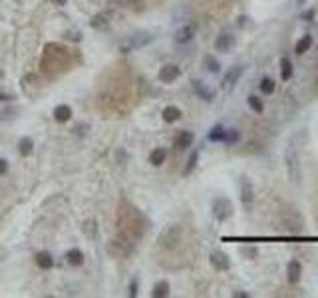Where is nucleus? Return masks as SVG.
I'll return each mask as SVG.
<instances>
[{"instance_id": "nucleus-12", "label": "nucleus", "mask_w": 318, "mask_h": 298, "mask_svg": "<svg viewBox=\"0 0 318 298\" xmlns=\"http://www.w3.org/2000/svg\"><path fill=\"white\" fill-rule=\"evenodd\" d=\"M293 76H295V66H293V62H291V58L282 56V58H280V80H282V82H288Z\"/></svg>"}, {"instance_id": "nucleus-10", "label": "nucleus", "mask_w": 318, "mask_h": 298, "mask_svg": "<svg viewBox=\"0 0 318 298\" xmlns=\"http://www.w3.org/2000/svg\"><path fill=\"white\" fill-rule=\"evenodd\" d=\"M243 76V66H233L229 72H227V76L223 78V87L225 89H231L237 82H239V78Z\"/></svg>"}, {"instance_id": "nucleus-30", "label": "nucleus", "mask_w": 318, "mask_h": 298, "mask_svg": "<svg viewBox=\"0 0 318 298\" xmlns=\"http://www.w3.org/2000/svg\"><path fill=\"white\" fill-rule=\"evenodd\" d=\"M241 255H245L247 258H249V256H251V258H254V256H256V249H254V247H251V249L241 247Z\"/></svg>"}, {"instance_id": "nucleus-16", "label": "nucleus", "mask_w": 318, "mask_h": 298, "mask_svg": "<svg viewBox=\"0 0 318 298\" xmlns=\"http://www.w3.org/2000/svg\"><path fill=\"white\" fill-rule=\"evenodd\" d=\"M54 117H56V122H60V124H64V122H68V119L72 117V109L68 107V106H58L56 109H54Z\"/></svg>"}, {"instance_id": "nucleus-18", "label": "nucleus", "mask_w": 318, "mask_h": 298, "mask_svg": "<svg viewBox=\"0 0 318 298\" xmlns=\"http://www.w3.org/2000/svg\"><path fill=\"white\" fill-rule=\"evenodd\" d=\"M312 42H314V40H312V36H310V34H304V36H302V38L297 42V46H295V52H297L298 56H302L304 52H308V50H310Z\"/></svg>"}, {"instance_id": "nucleus-6", "label": "nucleus", "mask_w": 318, "mask_h": 298, "mask_svg": "<svg viewBox=\"0 0 318 298\" xmlns=\"http://www.w3.org/2000/svg\"><path fill=\"white\" fill-rule=\"evenodd\" d=\"M300 277H302V264H300V260L293 258L286 266V280H288V284H298Z\"/></svg>"}, {"instance_id": "nucleus-8", "label": "nucleus", "mask_w": 318, "mask_h": 298, "mask_svg": "<svg viewBox=\"0 0 318 298\" xmlns=\"http://www.w3.org/2000/svg\"><path fill=\"white\" fill-rule=\"evenodd\" d=\"M193 84V92L201 98V100H205V102H213V98H215V92L211 87H207V84L205 82H201V80H193L191 82Z\"/></svg>"}, {"instance_id": "nucleus-35", "label": "nucleus", "mask_w": 318, "mask_h": 298, "mask_svg": "<svg viewBox=\"0 0 318 298\" xmlns=\"http://www.w3.org/2000/svg\"><path fill=\"white\" fill-rule=\"evenodd\" d=\"M6 100H10V96H6V94L0 92V102H6Z\"/></svg>"}, {"instance_id": "nucleus-13", "label": "nucleus", "mask_w": 318, "mask_h": 298, "mask_svg": "<svg viewBox=\"0 0 318 298\" xmlns=\"http://www.w3.org/2000/svg\"><path fill=\"white\" fill-rule=\"evenodd\" d=\"M193 141H195V135H193L191 131H181V133L175 137V147L179 149V151H183V149H187V147L193 145Z\"/></svg>"}, {"instance_id": "nucleus-2", "label": "nucleus", "mask_w": 318, "mask_h": 298, "mask_svg": "<svg viewBox=\"0 0 318 298\" xmlns=\"http://www.w3.org/2000/svg\"><path fill=\"white\" fill-rule=\"evenodd\" d=\"M235 213V209H233V203H231L227 197H217L213 201V217L217 221H229L231 217H233Z\"/></svg>"}, {"instance_id": "nucleus-28", "label": "nucleus", "mask_w": 318, "mask_h": 298, "mask_svg": "<svg viewBox=\"0 0 318 298\" xmlns=\"http://www.w3.org/2000/svg\"><path fill=\"white\" fill-rule=\"evenodd\" d=\"M239 139H241V131L239 129H227V135H225V141L223 143L235 145V143H239Z\"/></svg>"}, {"instance_id": "nucleus-7", "label": "nucleus", "mask_w": 318, "mask_h": 298, "mask_svg": "<svg viewBox=\"0 0 318 298\" xmlns=\"http://www.w3.org/2000/svg\"><path fill=\"white\" fill-rule=\"evenodd\" d=\"M241 201H243V207H245V211L249 213L251 209H253V201H254L253 185L249 183V179H243V181H241Z\"/></svg>"}, {"instance_id": "nucleus-11", "label": "nucleus", "mask_w": 318, "mask_h": 298, "mask_svg": "<svg viewBox=\"0 0 318 298\" xmlns=\"http://www.w3.org/2000/svg\"><path fill=\"white\" fill-rule=\"evenodd\" d=\"M193 36H195V26L193 24H185V26H181L175 32V42L177 44H187L189 40H193Z\"/></svg>"}, {"instance_id": "nucleus-20", "label": "nucleus", "mask_w": 318, "mask_h": 298, "mask_svg": "<svg viewBox=\"0 0 318 298\" xmlns=\"http://www.w3.org/2000/svg\"><path fill=\"white\" fill-rule=\"evenodd\" d=\"M151 296H153V298H165V296H169V282H167V280H159V282L153 286Z\"/></svg>"}, {"instance_id": "nucleus-26", "label": "nucleus", "mask_w": 318, "mask_h": 298, "mask_svg": "<svg viewBox=\"0 0 318 298\" xmlns=\"http://www.w3.org/2000/svg\"><path fill=\"white\" fill-rule=\"evenodd\" d=\"M205 68H207V72H211V74H219V72H221L219 60L213 58V56H205Z\"/></svg>"}, {"instance_id": "nucleus-32", "label": "nucleus", "mask_w": 318, "mask_h": 298, "mask_svg": "<svg viewBox=\"0 0 318 298\" xmlns=\"http://www.w3.org/2000/svg\"><path fill=\"white\" fill-rule=\"evenodd\" d=\"M129 296H131V298L137 296V278H133L131 284H129Z\"/></svg>"}, {"instance_id": "nucleus-24", "label": "nucleus", "mask_w": 318, "mask_h": 298, "mask_svg": "<svg viewBox=\"0 0 318 298\" xmlns=\"http://www.w3.org/2000/svg\"><path fill=\"white\" fill-rule=\"evenodd\" d=\"M151 40H153V36H149V34H137L133 40H129V48H141V46L149 44Z\"/></svg>"}, {"instance_id": "nucleus-33", "label": "nucleus", "mask_w": 318, "mask_h": 298, "mask_svg": "<svg viewBox=\"0 0 318 298\" xmlns=\"http://www.w3.org/2000/svg\"><path fill=\"white\" fill-rule=\"evenodd\" d=\"M6 169H8V163H6L4 159H0V175H4V173H6Z\"/></svg>"}, {"instance_id": "nucleus-36", "label": "nucleus", "mask_w": 318, "mask_h": 298, "mask_svg": "<svg viewBox=\"0 0 318 298\" xmlns=\"http://www.w3.org/2000/svg\"><path fill=\"white\" fill-rule=\"evenodd\" d=\"M297 4H298V6H302V4H306V0H297Z\"/></svg>"}, {"instance_id": "nucleus-9", "label": "nucleus", "mask_w": 318, "mask_h": 298, "mask_svg": "<svg viewBox=\"0 0 318 298\" xmlns=\"http://www.w3.org/2000/svg\"><path fill=\"white\" fill-rule=\"evenodd\" d=\"M233 44H235V36L229 34V32H223L215 40V50L217 52H229L231 48H233Z\"/></svg>"}, {"instance_id": "nucleus-15", "label": "nucleus", "mask_w": 318, "mask_h": 298, "mask_svg": "<svg viewBox=\"0 0 318 298\" xmlns=\"http://www.w3.org/2000/svg\"><path fill=\"white\" fill-rule=\"evenodd\" d=\"M225 135H227V129L221 126V124H217V126H213L211 128V131H209V135H207V139L209 141H213V143H223L225 141Z\"/></svg>"}, {"instance_id": "nucleus-3", "label": "nucleus", "mask_w": 318, "mask_h": 298, "mask_svg": "<svg viewBox=\"0 0 318 298\" xmlns=\"http://www.w3.org/2000/svg\"><path fill=\"white\" fill-rule=\"evenodd\" d=\"M179 238H181V229L177 225H171L167 227L161 234H159V247L163 249H173L177 243H179Z\"/></svg>"}, {"instance_id": "nucleus-22", "label": "nucleus", "mask_w": 318, "mask_h": 298, "mask_svg": "<svg viewBox=\"0 0 318 298\" xmlns=\"http://www.w3.org/2000/svg\"><path fill=\"white\" fill-rule=\"evenodd\" d=\"M247 104H249V107H251L254 113H258V115L265 111V104H263V100L258 98V96H249V98H247Z\"/></svg>"}, {"instance_id": "nucleus-19", "label": "nucleus", "mask_w": 318, "mask_h": 298, "mask_svg": "<svg viewBox=\"0 0 318 298\" xmlns=\"http://www.w3.org/2000/svg\"><path fill=\"white\" fill-rule=\"evenodd\" d=\"M66 260H68V264H72V266H80V264H84V255H82L80 249H70V251L66 253Z\"/></svg>"}, {"instance_id": "nucleus-14", "label": "nucleus", "mask_w": 318, "mask_h": 298, "mask_svg": "<svg viewBox=\"0 0 318 298\" xmlns=\"http://www.w3.org/2000/svg\"><path fill=\"white\" fill-rule=\"evenodd\" d=\"M163 122H167V124H173V122H177V119H181V109L177 107V106H167L165 109H163Z\"/></svg>"}, {"instance_id": "nucleus-21", "label": "nucleus", "mask_w": 318, "mask_h": 298, "mask_svg": "<svg viewBox=\"0 0 318 298\" xmlns=\"http://www.w3.org/2000/svg\"><path fill=\"white\" fill-rule=\"evenodd\" d=\"M258 89H261L265 96H273L275 89H276V84H275V80H271V78H263L261 84H258Z\"/></svg>"}, {"instance_id": "nucleus-1", "label": "nucleus", "mask_w": 318, "mask_h": 298, "mask_svg": "<svg viewBox=\"0 0 318 298\" xmlns=\"http://www.w3.org/2000/svg\"><path fill=\"white\" fill-rule=\"evenodd\" d=\"M284 163H286V171H288V179L293 183H298L300 181V161H298V153L293 145L286 147L284 151Z\"/></svg>"}, {"instance_id": "nucleus-29", "label": "nucleus", "mask_w": 318, "mask_h": 298, "mask_svg": "<svg viewBox=\"0 0 318 298\" xmlns=\"http://www.w3.org/2000/svg\"><path fill=\"white\" fill-rule=\"evenodd\" d=\"M314 16H316V10H314V8H308V10H304V12L300 14V20L310 22V20H314Z\"/></svg>"}, {"instance_id": "nucleus-34", "label": "nucleus", "mask_w": 318, "mask_h": 298, "mask_svg": "<svg viewBox=\"0 0 318 298\" xmlns=\"http://www.w3.org/2000/svg\"><path fill=\"white\" fill-rule=\"evenodd\" d=\"M233 298H249L247 292H233Z\"/></svg>"}, {"instance_id": "nucleus-17", "label": "nucleus", "mask_w": 318, "mask_h": 298, "mask_svg": "<svg viewBox=\"0 0 318 298\" xmlns=\"http://www.w3.org/2000/svg\"><path fill=\"white\" fill-rule=\"evenodd\" d=\"M165 159H167V151H165L163 147H157V149H153V151H151V155H149V161H151V165H155V167L163 165V163H165Z\"/></svg>"}, {"instance_id": "nucleus-5", "label": "nucleus", "mask_w": 318, "mask_h": 298, "mask_svg": "<svg viewBox=\"0 0 318 298\" xmlns=\"http://www.w3.org/2000/svg\"><path fill=\"white\" fill-rule=\"evenodd\" d=\"M181 76V68L179 66H175V64H165L161 70H159V82H163V84H173L177 78Z\"/></svg>"}, {"instance_id": "nucleus-38", "label": "nucleus", "mask_w": 318, "mask_h": 298, "mask_svg": "<svg viewBox=\"0 0 318 298\" xmlns=\"http://www.w3.org/2000/svg\"><path fill=\"white\" fill-rule=\"evenodd\" d=\"M131 2H133V4H135V2H139V0H131Z\"/></svg>"}, {"instance_id": "nucleus-31", "label": "nucleus", "mask_w": 318, "mask_h": 298, "mask_svg": "<svg viewBox=\"0 0 318 298\" xmlns=\"http://www.w3.org/2000/svg\"><path fill=\"white\" fill-rule=\"evenodd\" d=\"M92 26H94V28H98V26L106 28V20H104V16H96V18L92 20Z\"/></svg>"}, {"instance_id": "nucleus-37", "label": "nucleus", "mask_w": 318, "mask_h": 298, "mask_svg": "<svg viewBox=\"0 0 318 298\" xmlns=\"http://www.w3.org/2000/svg\"><path fill=\"white\" fill-rule=\"evenodd\" d=\"M66 2V0H58V4H64Z\"/></svg>"}, {"instance_id": "nucleus-4", "label": "nucleus", "mask_w": 318, "mask_h": 298, "mask_svg": "<svg viewBox=\"0 0 318 298\" xmlns=\"http://www.w3.org/2000/svg\"><path fill=\"white\" fill-rule=\"evenodd\" d=\"M209 262H211V266L215 268L217 273H225V271H229V268H231V258L223 251H213L209 255Z\"/></svg>"}, {"instance_id": "nucleus-23", "label": "nucleus", "mask_w": 318, "mask_h": 298, "mask_svg": "<svg viewBox=\"0 0 318 298\" xmlns=\"http://www.w3.org/2000/svg\"><path fill=\"white\" fill-rule=\"evenodd\" d=\"M32 147H34V143H32L30 137H22L18 141V151H20V155H30L32 153Z\"/></svg>"}, {"instance_id": "nucleus-27", "label": "nucleus", "mask_w": 318, "mask_h": 298, "mask_svg": "<svg viewBox=\"0 0 318 298\" xmlns=\"http://www.w3.org/2000/svg\"><path fill=\"white\" fill-rule=\"evenodd\" d=\"M197 161H199V151H193V153L189 155V159H187V165H185V169H183V175H191L193 169L197 167Z\"/></svg>"}, {"instance_id": "nucleus-25", "label": "nucleus", "mask_w": 318, "mask_h": 298, "mask_svg": "<svg viewBox=\"0 0 318 298\" xmlns=\"http://www.w3.org/2000/svg\"><path fill=\"white\" fill-rule=\"evenodd\" d=\"M36 264H38L40 268H44V271H48V268H52L54 260H52V256H50L48 253H38V255H36Z\"/></svg>"}]
</instances>
